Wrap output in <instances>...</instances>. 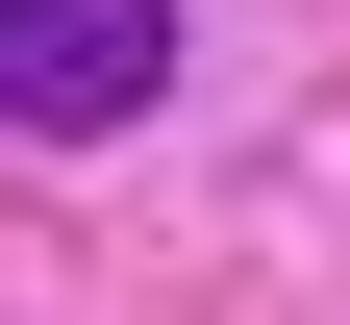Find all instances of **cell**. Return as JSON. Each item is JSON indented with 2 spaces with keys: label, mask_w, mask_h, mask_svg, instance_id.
Returning <instances> with one entry per match:
<instances>
[{
  "label": "cell",
  "mask_w": 350,
  "mask_h": 325,
  "mask_svg": "<svg viewBox=\"0 0 350 325\" xmlns=\"http://www.w3.org/2000/svg\"><path fill=\"white\" fill-rule=\"evenodd\" d=\"M175 101V0H0V125H51V151H100V125Z\"/></svg>",
  "instance_id": "cell-1"
}]
</instances>
